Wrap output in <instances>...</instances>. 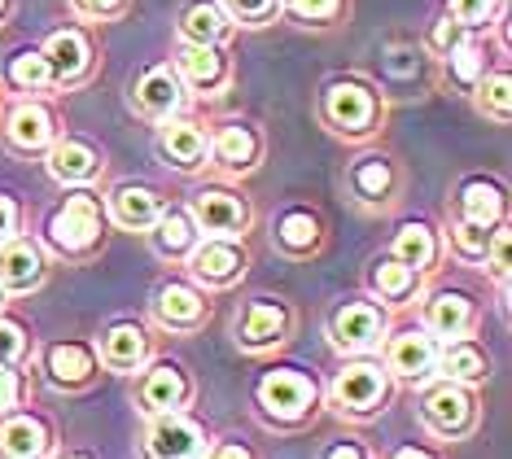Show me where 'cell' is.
<instances>
[{
    "mask_svg": "<svg viewBox=\"0 0 512 459\" xmlns=\"http://www.w3.org/2000/svg\"><path fill=\"white\" fill-rule=\"evenodd\" d=\"M390 390H394V385H390L386 363H377V359H351V363H342V368L333 372L329 398H333L337 416L368 420V416H377V411L390 403Z\"/></svg>",
    "mask_w": 512,
    "mask_h": 459,
    "instance_id": "obj_1",
    "label": "cell"
},
{
    "mask_svg": "<svg viewBox=\"0 0 512 459\" xmlns=\"http://www.w3.org/2000/svg\"><path fill=\"white\" fill-rule=\"evenodd\" d=\"M101 237H106V215H101L97 193H88V188L71 193L49 219V245L62 258H88L101 245Z\"/></svg>",
    "mask_w": 512,
    "mask_h": 459,
    "instance_id": "obj_2",
    "label": "cell"
},
{
    "mask_svg": "<svg viewBox=\"0 0 512 459\" xmlns=\"http://www.w3.org/2000/svg\"><path fill=\"white\" fill-rule=\"evenodd\" d=\"M254 403H259L263 420H272V425H302L320 403V385L298 368H276L259 381Z\"/></svg>",
    "mask_w": 512,
    "mask_h": 459,
    "instance_id": "obj_3",
    "label": "cell"
},
{
    "mask_svg": "<svg viewBox=\"0 0 512 459\" xmlns=\"http://www.w3.org/2000/svg\"><path fill=\"white\" fill-rule=\"evenodd\" d=\"M421 420L429 433L438 438H464L477 425V398L473 385H456V381H438L421 394Z\"/></svg>",
    "mask_w": 512,
    "mask_h": 459,
    "instance_id": "obj_4",
    "label": "cell"
},
{
    "mask_svg": "<svg viewBox=\"0 0 512 459\" xmlns=\"http://www.w3.org/2000/svg\"><path fill=\"white\" fill-rule=\"evenodd\" d=\"M189 219L202 237H224V241H241L250 232V202L228 188H197L189 202Z\"/></svg>",
    "mask_w": 512,
    "mask_h": 459,
    "instance_id": "obj_5",
    "label": "cell"
},
{
    "mask_svg": "<svg viewBox=\"0 0 512 459\" xmlns=\"http://www.w3.org/2000/svg\"><path fill=\"white\" fill-rule=\"evenodd\" d=\"M320 114L337 136H368L372 127H377L381 110H377V97H372L368 84H359V79H337V84L324 88Z\"/></svg>",
    "mask_w": 512,
    "mask_h": 459,
    "instance_id": "obj_6",
    "label": "cell"
},
{
    "mask_svg": "<svg viewBox=\"0 0 512 459\" xmlns=\"http://www.w3.org/2000/svg\"><path fill=\"white\" fill-rule=\"evenodd\" d=\"M206 429L189 411H158L145 429V459H202L206 455Z\"/></svg>",
    "mask_w": 512,
    "mask_h": 459,
    "instance_id": "obj_7",
    "label": "cell"
},
{
    "mask_svg": "<svg viewBox=\"0 0 512 459\" xmlns=\"http://www.w3.org/2000/svg\"><path fill=\"white\" fill-rule=\"evenodd\" d=\"M386 337V311L372 302H342L329 315V341L346 355H368Z\"/></svg>",
    "mask_w": 512,
    "mask_h": 459,
    "instance_id": "obj_8",
    "label": "cell"
},
{
    "mask_svg": "<svg viewBox=\"0 0 512 459\" xmlns=\"http://www.w3.org/2000/svg\"><path fill=\"white\" fill-rule=\"evenodd\" d=\"M438 341L425 333V328H403L386 341V372L390 381L403 385H425L429 376L438 372Z\"/></svg>",
    "mask_w": 512,
    "mask_h": 459,
    "instance_id": "obj_9",
    "label": "cell"
},
{
    "mask_svg": "<svg viewBox=\"0 0 512 459\" xmlns=\"http://www.w3.org/2000/svg\"><path fill=\"white\" fill-rule=\"evenodd\" d=\"M193 398V381L180 363L158 359L149 363L136 381V403H141L145 416H158V411H184V403Z\"/></svg>",
    "mask_w": 512,
    "mask_h": 459,
    "instance_id": "obj_10",
    "label": "cell"
},
{
    "mask_svg": "<svg viewBox=\"0 0 512 459\" xmlns=\"http://www.w3.org/2000/svg\"><path fill=\"white\" fill-rule=\"evenodd\" d=\"M189 272L197 285H206V289H228L246 276V250H241L237 241L206 237L189 250Z\"/></svg>",
    "mask_w": 512,
    "mask_h": 459,
    "instance_id": "obj_11",
    "label": "cell"
},
{
    "mask_svg": "<svg viewBox=\"0 0 512 459\" xmlns=\"http://www.w3.org/2000/svg\"><path fill=\"white\" fill-rule=\"evenodd\" d=\"M53 429L36 411H9L0 420V459H49Z\"/></svg>",
    "mask_w": 512,
    "mask_h": 459,
    "instance_id": "obj_12",
    "label": "cell"
},
{
    "mask_svg": "<svg viewBox=\"0 0 512 459\" xmlns=\"http://www.w3.org/2000/svg\"><path fill=\"white\" fill-rule=\"evenodd\" d=\"M285 333H289V311H285V302H276V298H254L237 320V346L254 350V355L281 346Z\"/></svg>",
    "mask_w": 512,
    "mask_h": 459,
    "instance_id": "obj_13",
    "label": "cell"
},
{
    "mask_svg": "<svg viewBox=\"0 0 512 459\" xmlns=\"http://www.w3.org/2000/svg\"><path fill=\"white\" fill-rule=\"evenodd\" d=\"M132 105H136V114H145V119H176L180 114V105H184V84H180V75L171 66H154V70H145L141 79H136V88H132Z\"/></svg>",
    "mask_w": 512,
    "mask_h": 459,
    "instance_id": "obj_14",
    "label": "cell"
},
{
    "mask_svg": "<svg viewBox=\"0 0 512 459\" xmlns=\"http://www.w3.org/2000/svg\"><path fill=\"white\" fill-rule=\"evenodd\" d=\"M206 311H211L206 298L193 285H184V280H167V285L154 293V320L162 328H171V333H193V328H202Z\"/></svg>",
    "mask_w": 512,
    "mask_h": 459,
    "instance_id": "obj_15",
    "label": "cell"
},
{
    "mask_svg": "<svg viewBox=\"0 0 512 459\" xmlns=\"http://www.w3.org/2000/svg\"><path fill=\"white\" fill-rule=\"evenodd\" d=\"M206 153L215 158V167L224 175H246L259 167V136H254V127L246 123H224L215 136H206Z\"/></svg>",
    "mask_w": 512,
    "mask_h": 459,
    "instance_id": "obj_16",
    "label": "cell"
},
{
    "mask_svg": "<svg viewBox=\"0 0 512 459\" xmlns=\"http://www.w3.org/2000/svg\"><path fill=\"white\" fill-rule=\"evenodd\" d=\"M425 333L434 341H460L473 333V298L460 289H438L425 302Z\"/></svg>",
    "mask_w": 512,
    "mask_h": 459,
    "instance_id": "obj_17",
    "label": "cell"
},
{
    "mask_svg": "<svg viewBox=\"0 0 512 459\" xmlns=\"http://www.w3.org/2000/svg\"><path fill=\"white\" fill-rule=\"evenodd\" d=\"M44 62L53 70V84H79L92 66V49H88V35L66 27V31H53L49 44H44Z\"/></svg>",
    "mask_w": 512,
    "mask_h": 459,
    "instance_id": "obj_18",
    "label": "cell"
},
{
    "mask_svg": "<svg viewBox=\"0 0 512 459\" xmlns=\"http://www.w3.org/2000/svg\"><path fill=\"white\" fill-rule=\"evenodd\" d=\"M158 149L176 171L206 167V132L193 119H162L158 123Z\"/></svg>",
    "mask_w": 512,
    "mask_h": 459,
    "instance_id": "obj_19",
    "label": "cell"
},
{
    "mask_svg": "<svg viewBox=\"0 0 512 459\" xmlns=\"http://www.w3.org/2000/svg\"><path fill=\"white\" fill-rule=\"evenodd\" d=\"M5 140H9V149H18V153H49V145L57 140L53 114L44 110L40 101H22L5 119Z\"/></svg>",
    "mask_w": 512,
    "mask_h": 459,
    "instance_id": "obj_20",
    "label": "cell"
},
{
    "mask_svg": "<svg viewBox=\"0 0 512 459\" xmlns=\"http://www.w3.org/2000/svg\"><path fill=\"white\" fill-rule=\"evenodd\" d=\"M44 372L57 390H84V385L97 376V350L84 346V341H62V346H49L44 355Z\"/></svg>",
    "mask_w": 512,
    "mask_h": 459,
    "instance_id": "obj_21",
    "label": "cell"
},
{
    "mask_svg": "<svg viewBox=\"0 0 512 459\" xmlns=\"http://www.w3.org/2000/svg\"><path fill=\"white\" fill-rule=\"evenodd\" d=\"M176 75H180V84H189L197 92H215L228 84V62L219 53V44H180Z\"/></svg>",
    "mask_w": 512,
    "mask_h": 459,
    "instance_id": "obj_22",
    "label": "cell"
},
{
    "mask_svg": "<svg viewBox=\"0 0 512 459\" xmlns=\"http://www.w3.org/2000/svg\"><path fill=\"white\" fill-rule=\"evenodd\" d=\"M97 359H101V368H110V372H141L149 359V333L141 324H114V328H106V337H101Z\"/></svg>",
    "mask_w": 512,
    "mask_h": 459,
    "instance_id": "obj_23",
    "label": "cell"
},
{
    "mask_svg": "<svg viewBox=\"0 0 512 459\" xmlns=\"http://www.w3.org/2000/svg\"><path fill=\"white\" fill-rule=\"evenodd\" d=\"M101 171V153L79 136H57L49 145V175L57 184H88Z\"/></svg>",
    "mask_w": 512,
    "mask_h": 459,
    "instance_id": "obj_24",
    "label": "cell"
},
{
    "mask_svg": "<svg viewBox=\"0 0 512 459\" xmlns=\"http://www.w3.org/2000/svg\"><path fill=\"white\" fill-rule=\"evenodd\" d=\"M44 280V254L31 241H5L0 245V289L5 293H31Z\"/></svg>",
    "mask_w": 512,
    "mask_h": 459,
    "instance_id": "obj_25",
    "label": "cell"
},
{
    "mask_svg": "<svg viewBox=\"0 0 512 459\" xmlns=\"http://www.w3.org/2000/svg\"><path fill=\"white\" fill-rule=\"evenodd\" d=\"M110 215L127 232H149L162 215V197L145 184H123L110 193Z\"/></svg>",
    "mask_w": 512,
    "mask_h": 459,
    "instance_id": "obj_26",
    "label": "cell"
},
{
    "mask_svg": "<svg viewBox=\"0 0 512 459\" xmlns=\"http://www.w3.org/2000/svg\"><path fill=\"white\" fill-rule=\"evenodd\" d=\"M368 285L372 293H377L381 302H390V306H407L416 298V289H421V272H412L407 263H399V258H377L372 263V272H368Z\"/></svg>",
    "mask_w": 512,
    "mask_h": 459,
    "instance_id": "obj_27",
    "label": "cell"
},
{
    "mask_svg": "<svg viewBox=\"0 0 512 459\" xmlns=\"http://www.w3.org/2000/svg\"><path fill=\"white\" fill-rule=\"evenodd\" d=\"M486 368H491V359H486L482 346H477V341H469V337L447 341V346L438 350V372H442V381L477 385V381H486Z\"/></svg>",
    "mask_w": 512,
    "mask_h": 459,
    "instance_id": "obj_28",
    "label": "cell"
},
{
    "mask_svg": "<svg viewBox=\"0 0 512 459\" xmlns=\"http://www.w3.org/2000/svg\"><path fill=\"white\" fill-rule=\"evenodd\" d=\"M394 258L407 263L412 272H434L438 263V232L429 228V223H403L399 232H394Z\"/></svg>",
    "mask_w": 512,
    "mask_h": 459,
    "instance_id": "obj_29",
    "label": "cell"
},
{
    "mask_svg": "<svg viewBox=\"0 0 512 459\" xmlns=\"http://www.w3.org/2000/svg\"><path fill=\"white\" fill-rule=\"evenodd\" d=\"M149 232H154V250H158L162 258H189V250L197 245V237H202V232L193 228L189 210H180V206L162 210L158 223H154Z\"/></svg>",
    "mask_w": 512,
    "mask_h": 459,
    "instance_id": "obj_30",
    "label": "cell"
},
{
    "mask_svg": "<svg viewBox=\"0 0 512 459\" xmlns=\"http://www.w3.org/2000/svg\"><path fill=\"white\" fill-rule=\"evenodd\" d=\"M228 31H232V22L215 0H197V5H189L180 18L184 44H219V40H228Z\"/></svg>",
    "mask_w": 512,
    "mask_h": 459,
    "instance_id": "obj_31",
    "label": "cell"
},
{
    "mask_svg": "<svg viewBox=\"0 0 512 459\" xmlns=\"http://www.w3.org/2000/svg\"><path fill=\"white\" fill-rule=\"evenodd\" d=\"M460 219L482 223V228L504 223V188L491 184V180H469L460 193Z\"/></svg>",
    "mask_w": 512,
    "mask_h": 459,
    "instance_id": "obj_32",
    "label": "cell"
},
{
    "mask_svg": "<svg viewBox=\"0 0 512 459\" xmlns=\"http://www.w3.org/2000/svg\"><path fill=\"white\" fill-rule=\"evenodd\" d=\"M351 188H355V197H359L364 206H386L390 193H394V171H390V162H386V158H364V162H355Z\"/></svg>",
    "mask_w": 512,
    "mask_h": 459,
    "instance_id": "obj_33",
    "label": "cell"
},
{
    "mask_svg": "<svg viewBox=\"0 0 512 459\" xmlns=\"http://www.w3.org/2000/svg\"><path fill=\"white\" fill-rule=\"evenodd\" d=\"M276 245H281L285 254H311L320 245V219L311 215V210H289L276 223Z\"/></svg>",
    "mask_w": 512,
    "mask_h": 459,
    "instance_id": "obj_34",
    "label": "cell"
},
{
    "mask_svg": "<svg viewBox=\"0 0 512 459\" xmlns=\"http://www.w3.org/2000/svg\"><path fill=\"white\" fill-rule=\"evenodd\" d=\"M5 75H9V84L22 88V92H40V88L53 84V70H49V62H44L40 49L14 53V57H9V70H5Z\"/></svg>",
    "mask_w": 512,
    "mask_h": 459,
    "instance_id": "obj_35",
    "label": "cell"
},
{
    "mask_svg": "<svg viewBox=\"0 0 512 459\" xmlns=\"http://www.w3.org/2000/svg\"><path fill=\"white\" fill-rule=\"evenodd\" d=\"M447 70H451V79H456L460 88H477L486 79V53H482V44L464 35L456 49L447 53Z\"/></svg>",
    "mask_w": 512,
    "mask_h": 459,
    "instance_id": "obj_36",
    "label": "cell"
},
{
    "mask_svg": "<svg viewBox=\"0 0 512 459\" xmlns=\"http://www.w3.org/2000/svg\"><path fill=\"white\" fill-rule=\"evenodd\" d=\"M486 245H491V228L469 223V219L451 223V250H456V258H464V263H486Z\"/></svg>",
    "mask_w": 512,
    "mask_h": 459,
    "instance_id": "obj_37",
    "label": "cell"
},
{
    "mask_svg": "<svg viewBox=\"0 0 512 459\" xmlns=\"http://www.w3.org/2000/svg\"><path fill=\"white\" fill-rule=\"evenodd\" d=\"M482 97H477V105H482L486 114H491L495 123H508V114H512V79H508V70H499V75L491 79H482Z\"/></svg>",
    "mask_w": 512,
    "mask_h": 459,
    "instance_id": "obj_38",
    "label": "cell"
},
{
    "mask_svg": "<svg viewBox=\"0 0 512 459\" xmlns=\"http://www.w3.org/2000/svg\"><path fill=\"white\" fill-rule=\"evenodd\" d=\"M228 14V22H246V27H263L281 14V0H224L219 5Z\"/></svg>",
    "mask_w": 512,
    "mask_h": 459,
    "instance_id": "obj_39",
    "label": "cell"
},
{
    "mask_svg": "<svg viewBox=\"0 0 512 459\" xmlns=\"http://www.w3.org/2000/svg\"><path fill=\"white\" fill-rule=\"evenodd\" d=\"M495 9H499V0H447V18L464 31L486 27L495 18Z\"/></svg>",
    "mask_w": 512,
    "mask_h": 459,
    "instance_id": "obj_40",
    "label": "cell"
},
{
    "mask_svg": "<svg viewBox=\"0 0 512 459\" xmlns=\"http://www.w3.org/2000/svg\"><path fill=\"white\" fill-rule=\"evenodd\" d=\"M27 350H31L27 328H22L18 320H5V315H0V363H5V368H18V363L27 359Z\"/></svg>",
    "mask_w": 512,
    "mask_h": 459,
    "instance_id": "obj_41",
    "label": "cell"
},
{
    "mask_svg": "<svg viewBox=\"0 0 512 459\" xmlns=\"http://www.w3.org/2000/svg\"><path fill=\"white\" fill-rule=\"evenodd\" d=\"M281 9H289L302 22H329L342 14V0H281Z\"/></svg>",
    "mask_w": 512,
    "mask_h": 459,
    "instance_id": "obj_42",
    "label": "cell"
},
{
    "mask_svg": "<svg viewBox=\"0 0 512 459\" xmlns=\"http://www.w3.org/2000/svg\"><path fill=\"white\" fill-rule=\"evenodd\" d=\"M486 263L499 280H508V223H495L491 228V245H486Z\"/></svg>",
    "mask_w": 512,
    "mask_h": 459,
    "instance_id": "obj_43",
    "label": "cell"
},
{
    "mask_svg": "<svg viewBox=\"0 0 512 459\" xmlns=\"http://www.w3.org/2000/svg\"><path fill=\"white\" fill-rule=\"evenodd\" d=\"M22 403V372L0 363V416H9Z\"/></svg>",
    "mask_w": 512,
    "mask_h": 459,
    "instance_id": "obj_44",
    "label": "cell"
},
{
    "mask_svg": "<svg viewBox=\"0 0 512 459\" xmlns=\"http://www.w3.org/2000/svg\"><path fill=\"white\" fill-rule=\"evenodd\" d=\"M18 223H22V210H18V202H14V197H5V193H0V245L18 237Z\"/></svg>",
    "mask_w": 512,
    "mask_h": 459,
    "instance_id": "obj_45",
    "label": "cell"
},
{
    "mask_svg": "<svg viewBox=\"0 0 512 459\" xmlns=\"http://www.w3.org/2000/svg\"><path fill=\"white\" fill-rule=\"evenodd\" d=\"M460 40H464V27H456V22H451V18H447V22H438V27H434V49H438L442 57H447L451 49H456Z\"/></svg>",
    "mask_w": 512,
    "mask_h": 459,
    "instance_id": "obj_46",
    "label": "cell"
},
{
    "mask_svg": "<svg viewBox=\"0 0 512 459\" xmlns=\"http://www.w3.org/2000/svg\"><path fill=\"white\" fill-rule=\"evenodd\" d=\"M202 459H259V455L246 442H215V446H206Z\"/></svg>",
    "mask_w": 512,
    "mask_h": 459,
    "instance_id": "obj_47",
    "label": "cell"
},
{
    "mask_svg": "<svg viewBox=\"0 0 512 459\" xmlns=\"http://www.w3.org/2000/svg\"><path fill=\"white\" fill-rule=\"evenodd\" d=\"M75 9L84 18H114L123 9V0H75Z\"/></svg>",
    "mask_w": 512,
    "mask_h": 459,
    "instance_id": "obj_48",
    "label": "cell"
},
{
    "mask_svg": "<svg viewBox=\"0 0 512 459\" xmlns=\"http://www.w3.org/2000/svg\"><path fill=\"white\" fill-rule=\"evenodd\" d=\"M320 459H368V451H364V446H359V442L346 438V442L324 446V455H320Z\"/></svg>",
    "mask_w": 512,
    "mask_h": 459,
    "instance_id": "obj_49",
    "label": "cell"
},
{
    "mask_svg": "<svg viewBox=\"0 0 512 459\" xmlns=\"http://www.w3.org/2000/svg\"><path fill=\"white\" fill-rule=\"evenodd\" d=\"M390 459H434V451H425V446H403V451H394Z\"/></svg>",
    "mask_w": 512,
    "mask_h": 459,
    "instance_id": "obj_50",
    "label": "cell"
},
{
    "mask_svg": "<svg viewBox=\"0 0 512 459\" xmlns=\"http://www.w3.org/2000/svg\"><path fill=\"white\" fill-rule=\"evenodd\" d=\"M5 5H9V0H0V18H5Z\"/></svg>",
    "mask_w": 512,
    "mask_h": 459,
    "instance_id": "obj_51",
    "label": "cell"
},
{
    "mask_svg": "<svg viewBox=\"0 0 512 459\" xmlns=\"http://www.w3.org/2000/svg\"><path fill=\"white\" fill-rule=\"evenodd\" d=\"M0 306H5V289H0Z\"/></svg>",
    "mask_w": 512,
    "mask_h": 459,
    "instance_id": "obj_52",
    "label": "cell"
},
{
    "mask_svg": "<svg viewBox=\"0 0 512 459\" xmlns=\"http://www.w3.org/2000/svg\"><path fill=\"white\" fill-rule=\"evenodd\" d=\"M75 459H79V455H75Z\"/></svg>",
    "mask_w": 512,
    "mask_h": 459,
    "instance_id": "obj_53",
    "label": "cell"
}]
</instances>
